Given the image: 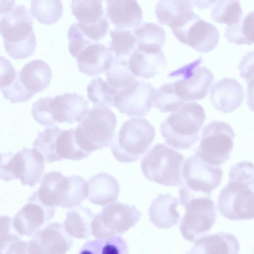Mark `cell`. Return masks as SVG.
Here are the masks:
<instances>
[{
    "label": "cell",
    "instance_id": "6da1fadb",
    "mask_svg": "<svg viewBox=\"0 0 254 254\" xmlns=\"http://www.w3.org/2000/svg\"><path fill=\"white\" fill-rule=\"evenodd\" d=\"M254 165L244 161L231 166L228 184L218 198L217 209L231 220L253 219L254 217Z\"/></svg>",
    "mask_w": 254,
    "mask_h": 254
},
{
    "label": "cell",
    "instance_id": "7a4b0ae2",
    "mask_svg": "<svg viewBox=\"0 0 254 254\" xmlns=\"http://www.w3.org/2000/svg\"><path fill=\"white\" fill-rule=\"evenodd\" d=\"M33 18L23 5H17L0 20V34L4 49L13 59H24L33 55L36 47Z\"/></svg>",
    "mask_w": 254,
    "mask_h": 254
},
{
    "label": "cell",
    "instance_id": "3957f363",
    "mask_svg": "<svg viewBox=\"0 0 254 254\" xmlns=\"http://www.w3.org/2000/svg\"><path fill=\"white\" fill-rule=\"evenodd\" d=\"M205 119L204 110L200 104L185 103L161 124V134L169 145L188 149L198 139Z\"/></svg>",
    "mask_w": 254,
    "mask_h": 254
},
{
    "label": "cell",
    "instance_id": "277c9868",
    "mask_svg": "<svg viewBox=\"0 0 254 254\" xmlns=\"http://www.w3.org/2000/svg\"><path fill=\"white\" fill-rule=\"evenodd\" d=\"M155 137V128L148 120L132 117L124 122L118 132L114 133L111 150L120 162H135L148 149Z\"/></svg>",
    "mask_w": 254,
    "mask_h": 254
},
{
    "label": "cell",
    "instance_id": "5b68a950",
    "mask_svg": "<svg viewBox=\"0 0 254 254\" xmlns=\"http://www.w3.org/2000/svg\"><path fill=\"white\" fill-rule=\"evenodd\" d=\"M88 183L81 176L65 177L54 171L44 174L37 193L39 199L50 207L69 208L79 205L88 194Z\"/></svg>",
    "mask_w": 254,
    "mask_h": 254
},
{
    "label": "cell",
    "instance_id": "8992f818",
    "mask_svg": "<svg viewBox=\"0 0 254 254\" xmlns=\"http://www.w3.org/2000/svg\"><path fill=\"white\" fill-rule=\"evenodd\" d=\"M74 128L80 148L89 155L111 143L117 123L114 112L108 107H96L87 111Z\"/></svg>",
    "mask_w": 254,
    "mask_h": 254
},
{
    "label": "cell",
    "instance_id": "52a82bcc",
    "mask_svg": "<svg viewBox=\"0 0 254 254\" xmlns=\"http://www.w3.org/2000/svg\"><path fill=\"white\" fill-rule=\"evenodd\" d=\"M89 108L88 102L82 96L67 92L40 98L33 104L31 114L39 124L52 126L57 123H79Z\"/></svg>",
    "mask_w": 254,
    "mask_h": 254
},
{
    "label": "cell",
    "instance_id": "ba28073f",
    "mask_svg": "<svg viewBox=\"0 0 254 254\" xmlns=\"http://www.w3.org/2000/svg\"><path fill=\"white\" fill-rule=\"evenodd\" d=\"M223 171L219 166L209 165L197 155L189 157L184 163L179 199L183 206L190 199L198 197H210L220 184Z\"/></svg>",
    "mask_w": 254,
    "mask_h": 254
},
{
    "label": "cell",
    "instance_id": "9c48e42d",
    "mask_svg": "<svg viewBox=\"0 0 254 254\" xmlns=\"http://www.w3.org/2000/svg\"><path fill=\"white\" fill-rule=\"evenodd\" d=\"M184 156L163 143L154 145L144 156L141 169L149 180L167 187H175L182 182Z\"/></svg>",
    "mask_w": 254,
    "mask_h": 254
},
{
    "label": "cell",
    "instance_id": "30bf717a",
    "mask_svg": "<svg viewBox=\"0 0 254 254\" xmlns=\"http://www.w3.org/2000/svg\"><path fill=\"white\" fill-rule=\"evenodd\" d=\"M33 146L47 163L63 159L79 160L89 155L77 144L74 128L62 129L57 126L47 127L39 132Z\"/></svg>",
    "mask_w": 254,
    "mask_h": 254
},
{
    "label": "cell",
    "instance_id": "8fae6325",
    "mask_svg": "<svg viewBox=\"0 0 254 254\" xmlns=\"http://www.w3.org/2000/svg\"><path fill=\"white\" fill-rule=\"evenodd\" d=\"M45 169L44 159L34 148L23 147L16 153L1 154L0 179L6 182L18 179L31 187L38 184Z\"/></svg>",
    "mask_w": 254,
    "mask_h": 254
},
{
    "label": "cell",
    "instance_id": "7c38bea8",
    "mask_svg": "<svg viewBox=\"0 0 254 254\" xmlns=\"http://www.w3.org/2000/svg\"><path fill=\"white\" fill-rule=\"evenodd\" d=\"M235 137L230 125L224 122L212 121L202 131L196 155L209 165L219 166L229 159Z\"/></svg>",
    "mask_w": 254,
    "mask_h": 254
},
{
    "label": "cell",
    "instance_id": "4fadbf2b",
    "mask_svg": "<svg viewBox=\"0 0 254 254\" xmlns=\"http://www.w3.org/2000/svg\"><path fill=\"white\" fill-rule=\"evenodd\" d=\"M141 215L135 205L111 203L94 216L91 225V234L98 239L123 234L136 225Z\"/></svg>",
    "mask_w": 254,
    "mask_h": 254
},
{
    "label": "cell",
    "instance_id": "5bb4252c",
    "mask_svg": "<svg viewBox=\"0 0 254 254\" xmlns=\"http://www.w3.org/2000/svg\"><path fill=\"white\" fill-rule=\"evenodd\" d=\"M183 207L186 212L180 232L186 240L193 243L207 234L215 223V204L210 197L201 196L190 199Z\"/></svg>",
    "mask_w": 254,
    "mask_h": 254
},
{
    "label": "cell",
    "instance_id": "9a60e30c",
    "mask_svg": "<svg viewBox=\"0 0 254 254\" xmlns=\"http://www.w3.org/2000/svg\"><path fill=\"white\" fill-rule=\"evenodd\" d=\"M171 30L182 43L203 53L213 50L220 37L219 32L214 25L204 21L194 12Z\"/></svg>",
    "mask_w": 254,
    "mask_h": 254
},
{
    "label": "cell",
    "instance_id": "2e32d148",
    "mask_svg": "<svg viewBox=\"0 0 254 254\" xmlns=\"http://www.w3.org/2000/svg\"><path fill=\"white\" fill-rule=\"evenodd\" d=\"M156 89L143 81H135L119 89L114 106L127 116H143L153 107Z\"/></svg>",
    "mask_w": 254,
    "mask_h": 254
},
{
    "label": "cell",
    "instance_id": "e0dca14e",
    "mask_svg": "<svg viewBox=\"0 0 254 254\" xmlns=\"http://www.w3.org/2000/svg\"><path fill=\"white\" fill-rule=\"evenodd\" d=\"M198 62L181 69L183 78L173 82L177 95L185 102L204 98L214 80L213 73L204 66H197Z\"/></svg>",
    "mask_w": 254,
    "mask_h": 254
},
{
    "label": "cell",
    "instance_id": "ac0fdd59",
    "mask_svg": "<svg viewBox=\"0 0 254 254\" xmlns=\"http://www.w3.org/2000/svg\"><path fill=\"white\" fill-rule=\"evenodd\" d=\"M56 207L43 204L34 191L27 202L15 215L13 225L21 236H33L54 217Z\"/></svg>",
    "mask_w": 254,
    "mask_h": 254
},
{
    "label": "cell",
    "instance_id": "d6986e66",
    "mask_svg": "<svg viewBox=\"0 0 254 254\" xmlns=\"http://www.w3.org/2000/svg\"><path fill=\"white\" fill-rule=\"evenodd\" d=\"M72 242L64 224L54 222L38 231L28 242L27 253L64 254L70 249Z\"/></svg>",
    "mask_w": 254,
    "mask_h": 254
},
{
    "label": "cell",
    "instance_id": "ffe728a7",
    "mask_svg": "<svg viewBox=\"0 0 254 254\" xmlns=\"http://www.w3.org/2000/svg\"><path fill=\"white\" fill-rule=\"evenodd\" d=\"M112 52L105 45L90 41L78 53L75 59L80 72L95 76L107 70L113 59Z\"/></svg>",
    "mask_w": 254,
    "mask_h": 254
},
{
    "label": "cell",
    "instance_id": "44dd1931",
    "mask_svg": "<svg viewBox=\"0 0 254 254\" xmlns=\"http://www.w3.org/2000/svg\"><path fill=\"white\" fill-rule=\"evenodd\" d=\"M103 0H72L71 13L81 30L93 32L109 28V23L102 5Z\"/></svg>",
    "mask_w": 254,
    "mask_h": 254
},
{
    "label": "cell",
    "instance_id": "7402d4cb",
    "mask_svg": "<svg viewBox=\"0 0 254 254\" xmlns=\"http://www.w3.org/2000/svg\"><path fill=\"white\" fill-rule=\"evenodd\" d=\"M210 94L213 107L224 113L233 112L241 106L244 99L242 85L232 78H224L216 82Z\"/></svg>",
    "mask_w": 254,
    "mask_h": 254
},
{
    "label": "cell",
    "instance_id": "603a6c76",
    "mask_svg": "<svg viewBox=\"0 0 254 254\" xmlns=\"http://www.w3.org/2000/svg\"><path fill=\"white\" fill-rule=\"evenodd\" d=\"M128 63L134 75L149 78L164 69L166 60L162 48L140 49L136 47L129 56Z\"/></svg>",
    "mask_w": 254,
    "mask_h": 254
},
{
    "label": "cell",
    "instance_id": "cb8c5ba5",
    "mask_svg": "<svg viewBox=\"0 0 254 254\" xmlns=\"http://www.w3.org/2000/svg\"><path fill=\"white\" fill-rule=\"evenodd\" d=\"M107 16L116 28L133 30L143 19L142 11L137 0H106Z\"/></svg>",
    "mask_w": 254,
    "mask_h": 254
},
{
    "label": "cell",
    "instance_id": "d4e9b609",
    "mask_svg": "<svg viewBox=\"0 0 254 254\" xmlns=\"http://www.w3.org/2000/svg\"><path fill=\"white\" fill-rule=\"evenodd\" d=\"M177 197L170 194H160L152 201L149 208V218L154 226L168 229L178 224L180 215L176 208Z\"/></svg>",
    "mask_w": 254,
    "mask_h": 254
},
{
    "label": "cell",
    "instance_id": "484cf974",
    "mask_svg": "<svg viewBox=\"0 0 254 254\" xmlns=\"http://www.w3.org/2000/svg\"><path fill=\"white\" fill-rule=\"evenodd\" d=\"M195 242L188 254H237L240 249L237 238L227 232L204 236Z\"/></svg>",
    "mask_w": 254,
    "mask_h": 254
},
{
    "label": "cell",
    "instance_id": "4316f807",
    "mask_svg": "<svg viewBox=\"0 0 254 254\" xmlns=\"http://www.w3.org/2000/svg\"><path fill=\"white\" fill-rule=\"evenodd\" d=\"M88 183V200L91 203L105 205L116 200L120 192L117 181L107 173H99L90 178Z\"/></svg>",
    "mask_w": 254,
    "mask_h": 254
},
{
    "label": "cell",
    "instance_id": "83f0119b",
    "mask_svg": "<svg viewBox=\"0 0 254 254\" xmlns=\"http://www.w3.org/2000/svg\"><path fill=\"white\" fill-rule=\"evenodd\" d=\"M18 73L25 88L34 95L47 88L52 77L50 66L41 60H33L26 64Z\"/></svg>",
    "mask_w": 254,
    "mask_h": 254
},
{
    "label": "cell",
    "instance_id": "f1b7e54d",
    "mask_svg": "<svg viewBox=\"0 0 254 254\" xmlns=\"http://www.w3.org/2000/svg\"><path fill=\"white\" fill-rule=\"evenodd\" d=\"M158 21L171 29L177 26L193 11L188 0H160L155 6Z\"/></svg>",
    "mask_w": 254,
    "mask_h": 254
},
{
    "label": "cell",
    "instance_id": "f546056e",
    "mask_svg": "<svg viewBox=\"0 0 254 254\" xmlns=\"http://www.w3.org/2000/svg\"><path fill=\"white\" fill-rule=\"evenodd\" d=\"M94 215L87 207L74 206L67 211L64 228L68 234L77 239L87 238L91 233Z\"/></svg>",
    "mask_w": 254,
    "mask_h": 254
},
{
    "label": "cell",
    "instance_id": "4dcf8cb0",
    "mask_svg": "<svg viewBox=\"0 0 254 254\" xmlns=\"http://www.w3.org/2000/svg\"><path fill=\"white\" fill-rule=\"evenodd\" d=\"M28 241L15 229L13 219L8 216H0V254H27Z\"/></svg>",
    "mask_w": 254,
    "mask_h": 254
},
{
    "label": "cell",
    "instance_id": "1f68e13d",
    "mask_svg": "<svg viewBox=\"0 0 254 254\" xmlns=\"http://www.w3.org/2000/svg\"><path fill=\"white\" fill-rule=\"evenodd\" d=\"M224 36L230 42L236 45H251L254 40V12L242 17L236 24L228 26Z\"/></svg>",
    "mask_w": 254,
    "mask_h": 254
},
{
    "label": "cell",
    "instance_id": "d6a6232c",
    "mask_svg": "<svg viewBox=\"0 0 254 254\" xmlns=\"http://www.w3.org/2000/svg\"><path fill=\"white\" fill-rule=\"evenodd\" d=\"M61 0H31V12L41 23L51 25L58 22L63 15Z\"/></svg>",
    "mask_w": 254,
    "mask_h": 254
},
{
    "label": "cell",
    "instance_id": "836d02e7",
    "mask_svg": "<svg viewBox=\"0 0 254 254\" xmlns=\"http://www.w3.org/2000/svg\"><path fill=\"white\" fill-rule=\"evenodd\" d=\"M87 97L95 107L111 108L119 89L112 87L101 77L93 78L87 86Z\"/></svg>",
    "mask_w": 254,
    "mask_h": 254
},
{
    "label": "cell",
    "instance_id": "e575fe53",
    "mask_svg": "<svg viewBox=\"0 0 254 254\" xmlns=\"http://www.w3.org/2000/svg\"><path fill=\"white\" fill-rule=\"evenodd\" d=\"M107 82L112 87L120 89L136 80L130 71L126 58L114 57L105 71Z\"/></svg>",
    "mask_w": 254,
    "mask_h": 254
},
{
    "label": "cell",
    "instance_id": "d590c367",
    "mask_svg": "<svg viewBox=\"0 0 254 254\" xmlns=\"http://www.w3.org/2000/svg\"><path fill=\"white\" fill-rule=\"evenodd\" d=\"M138 47H161L164 44L166 34L160 26L151 22H143L132 30Z\"/></svg>",
    "mask_w": 254,
    "mask_h": 254
},
{
    "label": "cell",
    "instance_id": "8d00e7d4",
    "mask_svg": "<svg viewBox=\"0 0 254 254\" xmlns=\"http://www.w3.org/2000/svg\"><path fill=\"white\" fill-rule=\"evenodd\" d=\"M111 41L108 47L116 58H126L130 55L137 46V39L131 30L115 28L110 31Z\"/></svg>",
    "mask_w": 254,
    "mask_h": 254
},
{
    "label": "cell",
    "instance_id": "74e56055",
    "mask_svg": "<svg viewBox=\"0 0 254 254\" xmlns=\"http://www.w3.org/2000/svg\"><path fill=\"white\" fill-rule=\"evenodd\" d=\"M212 7L211 17L216 22L228 26L237 23L243 11L239 0H217Z\"/></svg>",
    "mask_w": 254,
    "mask_h": 254
},
{
    "label": "cell",
    "instance_id": "f35d334b",
    "mask_svg": "<svg viewBox=\"0 0 254 254\" xmlns=\"http://www.w3.org/2000/svg\"><path fill=\"white\" fill-rule=\"evenodd\" d=\"M127 245L120 236H112L107 239H98L87 242L80 253L117 254H127Z\"/></svg>",
    "mask_w": 254,
    "mask_h": 254
},
{
    "label": "cell",
    "instance_id": "ab89813d",
    "mask_svg": "<svg viewBox=\"0 0 254 254\" xmlns=\"http://www.w3.org/2000/svg\"><path fill=\"white\" fill-rule=\"evenodd\" d=\"M185 103L175 93L173 82L167 83L156 90L153 107L164 113L175 112Z\"/></svg>",
    "mask_w": 254,
    "mask_h": 254
},
{
    "label": "cell",
    "instance_id": "60d3db41",
    "mask_svg": "<svg viewBox=\"0 0 254 254\" xmlns=\"http://www.w3.org/2000/svg\"><path fill=\"white\" fill-rule=\"evenodd\" d=\"M3 97L12 103L26 102L35 95L29 92L21 83L18 72L13 81L8 85L0 88Z\"/></svg>",
    "mask_w": 254,
    "mask_h": 254
},
{
    "label": "cell",
    "instance_id": "b9f144b4",
    "mask_svg": "<svg viewBox=\"0 0 254 254\" xmlns=\"http://www.w3.org/2000/svg\"><path fill=\"white\" fill-rule=\"evenodd\" d=\"M16 72L10 62L0 56V88L9 85L14 79Z\"/></svg>",
    "mask_w": 254,
    "mask_h": 254
},
{
    "label": "cell",
    "instance_id": "7bdbcfd3",
    "mask_svg": "<svg viewBox=\"0 0 254 254\" xmlns=\"http://www.w3.org/2000/svg\"><path fill=\"white\" fill-rule=\"evenodd\" d=\"M217 0H190V2L198 9L208 8Z\"/></svg>",
    "mask_w": 254,
    "mask_h": 254
},
{
    "label": "cell",
    "instance_id": "ee69618b",
    "mask_svg": "<svg viewBox=\"0 0 254 254\" xmlns=\"http://www.w3.org/2000/svg\"><path fill=\"white\" fill-rule=\"evenodd\" d=\"M15 0H0V14L10 12L15 5Z\"/></svg>",
    "mask_w": 254,
    "mask_h": 254
},
{
    "label": "cell",
    "instance_id": "f6af8a7d",
    "mask_svg": "<svg viewBox=\"0 0 254 254\" xmlns=\"http://www.w3.org/2000/svg\"><path fill=\"white\" fill-rule=\"evenodd\" d=\"M1 159V154L0 153V164Z\"/></svg>",
    "mask_w": 254,
    "mask_h": 254
},
{
    "label": "cell",
    "instance_id": "bcb514c9",
    "mask_svg": "<svg viewBox=\"0 0 254 254\" xmlns=\"http://www.w3.org/2000/svg\"></svg>",
    "mask_w": 254,
    "mask_h": 254
}]
</instances>
